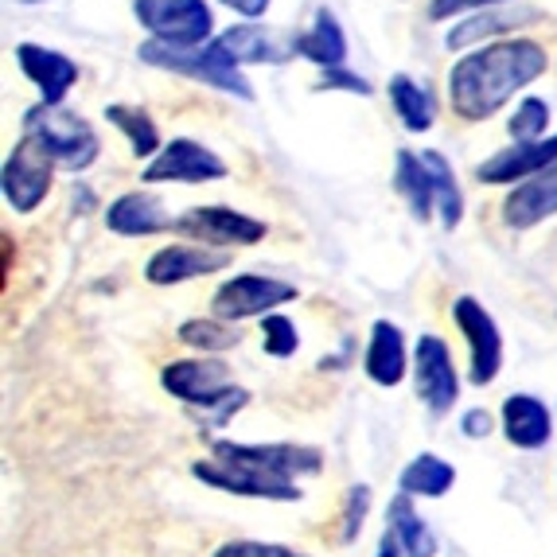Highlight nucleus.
<instances>
[{
    "label": "nucleus",
    "mask_w": 557,
    "mask_h": 557,
    "mask_svg": "<svg viewBox=\"0 0 557 557\" xmlns=\"http://www.w3.org/2000/svg\"><path fill=\"white\" fill-rule=\"evenodd\" d=\"M546 51L534 39H499L475 47L448 71V102L465 121H487L546 75Z\"/></svg>",
    "instance_id": "obj_1"
},
{
    "label": "nucleus",
    "mask_w": 557,
    "mask_h": 557,
    "mask_svg": "<svg viewBox=\"0 0 557 557\" xmlns=\"http://www.w3.org/2000/svg\"><path fill=\"white\" fill-rule=\"evenodd\" d=\"M160 386H164L172 398H180L184 406L207 409L214 418V425H226V421L238 413L246 401H250V391H242L231 382V371H226L223 359H176L168 362L160 371Z\"/></svg>",
    "instance_id": "obj_2"
},
{
    "label": "nucleus",
    "mask_w": 557,
    "mask_h": 557,
    "mask_svg": "<svg viewBox=\"0 0 557 557\" xmlns=\"http://www.w3.org/2000/svg\"><path fill=\"white\" fill-rule=\"evenodd\" d=\"M137 55H140V63L172 71V75L196 78V83H203V86H214V90L253 102L250 78L242 75V66L226 55L219 39H211V44H203V47H172V44H160V39H149V44H140Z\"/></svg>",
    "instance_id": "obj_3"
},
{
    "label": "nucleus",
    "mask_w": 557,
    "mask_h": 557,
    "mask_svg": "<svg viewBox=\"0 0 557 557\" xmlns=\"http://www.w3.org/2000/svg\"><path fill=\"white\" fill-rule=\"evenodd\" d=\"M24 137H32L47 157L55 160L59 168H71V172H83L98 160L102 145H98V133L90 129V121L78 117L75 110L66 106H32L24 113Z\"/></svg>",
    "instance_id": "obj_4"
},
{
    "label": "nucleus",
    "mask_w": 557,
    "mask_h": 557,
    "mask_svg": "<svg viewBox=\"0 0 557 557\" xmlns=\"http://www.w3.org/2000/svg\"><path fill=\"white\" fill-rule=\"evenodd\" d=\"M133 16L152 39L172 47L211 44V4L207 0H133Z\"/></svg>",
    "instance_id": "obj_5"
},
{
    "label": "nucleus",
    "mask_w": 557,
    "mask_h": 557,
    "mask_svg": "<svg viewBox=\"0 0 557 557\" xmlns=\"http://www.w3.org/2000/svg\"><path fill=\"white\" fill-rule=\"evenodd\" d=\"M214 460H223V465H242V468H253L261 475H273V480H285V483H297L300 475H320L324 468V453L312 445H242V441H214L211 445Z\"/></svg>",
    "instance_id": "obj_6"
},
{
    "label": "nucleus",
    "mask_w": 557,
    "mask_h": 557,
    "mask_svg": "<svg viewBox=\"0 0 557 557\" xmlns=\"http://www.w3.org/2000/svg\"><path fill=\"white\" fill-rule=\"evenodd\" d=\"M293 297H297V285H288V281L261 277V273H238V277L219 285L211 308L219 320L238 324V320H250V317H270L273 308L288 305Z\"/></svg>",
    "instance_id": "obj_7"
},
{
    "label": "nucleus",
    "mask_w": 557,
    "mask_h": 557,
    "mask_svg": "<svg viewBox=\"0 0 557 557\" xmlns=\"http://www.w3.org/2000/svg\"><path fill=\"white\" fill-rule=\"evenodd\" d=\"M51 172H55V160L47 157L32 137H20L16 149L4 160V172H0V187H4V199H9L12 211H36L51 191Z\"/></svg>",
    "instance_id": "obj_8"
},
{
    "label": "nucleus",
    "mask_w": 557,
    "mask_h": 557,
    "mask_svg": "<svg viewBox=\"0 0 557 557\" xmlns=\"http://www.w3.org/2000/svg\"><path fill=\"white\" fill-rule=\"evenodd\" d=\"M453 320L460 327V335L468 339V355H472V386H492L503 371V335L499 324L492 320V312L480 305L475 297H456Z\"/></svg>",
    "instance_id": "obj_9"
},
{
    "label": "nucleus",
    "mask_w": 557,
    "mask_h": 557,
    "mask_svg": "<svg viewBox=\"0 0 557 557\" xmlns=\"http://www.w3.org/2000/svg\"><path fill=\"white\" fill-rule=\"evenodd\" d=\"M223 176H226L223 157H214L199 140L176 137L160 149V157L149 160L140 180L145 184H214V180Z\"/></svg>",
    "instance_id": "obj_10"
},
{
    "label": "nucleus",
    "mask_w": 557,
    "mask_h": 557,
    "mask_svg": "<svg viewBox=\"0 0 557 557\" xmlns=\"http://www.w3.org/2000/svg\"><path fill=\"white\" fill-rule=\"evenodd\" d=\"M176 234H187L203 246H258L265 238V223L234 207H191L176 219Z\"/></svg>",
    "instance_id": "obj_11"
},
{
    "label": "nucleus",
    "mask_w": 557,
    "mask_h": 557,
    "mask_svg": "<svg viewBox=\"0 0 557 557\" xmlns=\"http://www.w3.org/2000/svg\"><path fill=\"white\" fill-rule=\"evenodd\" d=\"M413 386L418 398L425 401L429 413H448L460 398V379H456L453 351L441 335H421L413 351Z\"/></svg>",
    "instance_id": "obj_12"
},
{
    "label": "nucleus",
    "mask_w": 557,
    "mask_h": 557,
    "mask_svg": "<svg viewBox=\"0 0 557 557\" xmlns=\"http://www.w3.org/2000/svg\"><path fill=\"white\" fill-rule=\"evenodd\" d=\"M191 475L214 492H226V495H242V499H265V503H297L300 487L297 483H285V480H273V475H261L253 468H242V465H223V460H196L191 465Z\"/></svg>",
    "instance_id": "obj_13"
},
{
    "label": "nucleus",
    "mask_w": 557,
    "mask_h": 557,
    "mask_svg": "<svg viewBox=\"0 0 557 557\" xmlns=\"http://www.w3.org/2000/svg\"><path fill=\"white\" fill-rule=\"evenodd\" d=\"M16 63H20V71H24V78L39 90V102H47V106H63L71 86L78 83L75 59H66L63 51H51V47L16 44Z\"/></svg>",
    "instance_id": "obj_14"
},
{
    "label": "nucleus",
    "mask_w": 557,
    "mask_h": 557,
    "mask_svg": "<svg viewBox=\"0 0 557 557\" xmlns=\"http://www.w3.org/2000/svg\"><path fill=\"white\" fill-rule=\"evenodd\" d=\"M549 164H557V133L542 140H527V145H515V149L495 152L492 160H483L475 168V176L483 184H527L539 172H546Z\"/></svg>",
    "instance_id": "obj_15"
},
{
    "label": "nucleus",
    "mask_w": 557,
    "mask_h": 557,
    "mask_svg": "<svg viewBox=\"0 0 557 557\" xmlns=\"http://www.w3.org/2000/svg\"><path fill=\"white\" fill-rule=\"evenodd\" d=\"M223 250H203V246H164L149 258L145 265V281L149 285H180V281L207 277V273L226 270Z\"/></svg>",
    "instance_id": "obj_16"
},
{
    "label": "nucleus",
    "mask_w": 557,
    "mask_h": 557,
    "mask_svg": "<svg viewBox=\"0 0 557 557\" xmlns=\"http://www.w3.org/2000/svg\"><path fill=\"white\" fill-rule=\"evenodd\" d=\"M106 226L121 238H149V234H164L176 231V219L164 211L157 196L149 191H129V196L113 199L106 207Z\"/></svg>",
    "instance_id": "obj_17"
},
{
    "label": "nucleus",
    "mask_w": 557,
    "mask_h": 557,
    "mask_svg": "<svg viewBox=\"0 0 557 557\" xmlns=\"http://www.w3.org/2000/svg\"><path fill=\"white\" fill-rule=\"evenodd\" d=\"M557 214V164L539 172L534 180L519 184L503 203V223L515 231H530V226L546 223Z\"/></svg>",
    "instance_id": "obj_18"
},
{
    "label": "nucleus",
    "mask_w": 557,
    "mask_h": 557,
    "mask_svg": "<svg viewBox=\"0 0 557 557\" xmlns=\"http://www.w3.org/2000/svg\"><path fill=\"white\" fill-rule=\"evenodd\" d=\"M503 437L515 448H546L554 437V413L546 409V401L534 394H511L503 401Z\"/></svg>",
    "instance_id": "obj_19"
},
{
    "label": "nucleus",
    "mask_w": 557,
    "mask_h": 557,
    "mask_svg": "<svg viewBox=\"0 0 557 557\" xmlns=\"http://www.w3.org/2000/svg\"><path fill=\"white\" fill-rule=\"evenodd\" d=\"M406 339H401L398 324L391 320H374L371 327V344H367V355H362V371L374 386H398L406 379Z\"/></svg>",
    "instance_id": "obj_20"
},
{
    "label": "nucleus",
    "mask_w": 557,
    "mask_h": 557,
    "mask_svg": "<svg viewBox=\"0 0 557 557\" xmlns=\"http://www.w3.org/2000/svg\"><path fill=\"white\" fill-rule=\"evenodd\" d=\"M293 51L308 63H317L320 71H332V66H344L347 59V36L339 28V20L332 16L327 9H317L312 16V28L305 36L293 39Z\"/></svg>",
    "instance_id": "obj_21"
},
{
    "label": "nucleus",
    "mask_w": 557,
    "mask_h": 557,
    "mask_svg": "<svg viewBox=\"0 0 557 557\" xmlns=\"http://www.w3.org/2000/svg\"><path fill=\"white\" fill-rule=\"evenodd\" d=\"M394 187H398V196L409 203L413 219L429 223V214L437 211V184H433V172H429V164L418 157V152H409V149L398 152V164H394Z\"/></svg>",
    "instance_id": "obj_22"
},
{
    "label": "nucleus",
    "mask_w": 557,
    "mask_h": 557,
    "mask_svg": "<svg viewBox=\"0 0 557 557\" xmlns=\"http://www.w3.org/2000/svg\"><path fill=\"white\" fill-rule=\"evenodd\" d=\"M386 530L398 539L401 554L406 557H437V534L429 530V522L421 519V511L413 507L409 495H394L386 507Z\"/></svg>",
    "instance_id": "obj_23"
},
{
    "label": "nucleus",
    "mask_w": 557,
    "mask_h": 557,
    "mask_svg": "<svg viewBox=\"0 0 557 557\" xmlns=\"http://www.w3.org/2000/svg\"><path fill=\"white\" fill-rule=\"evenodd\" d=\"M456 483V468L448 460H441L437 453L413 456L398 475V492L409 499H445Z\"/></svg>",
    "instance_id": "obj_24"
},
{
    "label": "nucleus",
    "mask_w": 557,
    "mask_h": 557,
    "mask_svg": "<svg viewBox=\"0 0 557 557\" xmlns=\"http://www.w3.org/2000/svg\"><path fill=\"white\" fill-rule=\"evenodd\" d=\"M214 39L223 44V51L238 66L242 63H285L288 55H297L293 47H281L277 39L265 28H258V24H234V28H226L223 36H214Z\"/></svg>",
    "instance_id": "obj_25"
},
{
    "label": "nucleus",
    "mask_w": 557,
    "mask_h": 557,
    "mask_svg": "<svg viewBox=\"0 0 557 557\" xmlns=\"http://www.w3.org/2000/svg\"><path fill=\"white\" fill-rule=\"evenodd\" d=\"M530 20H539L534 9H483V12H475L472 20H465L460 28L448 32V47L460 51V47H472L487 36H503V32L522 28V24H530Z\"/></svg>",
    "instance_id": "obj_26"
},
{
    "label": "nucleus",
    "mask_w": 557,
    "mask_h": 557,
    "mask_svg": "<svg viewBox=\"0 0 557 557\" xmlns=\"http://www.w3.org/2000/svg\"><path fill=\"white\" fill-rule=\"evenodd\" d=\"M391 102L394 113L401 117L409 133H429L433 121H437V106H433V94L425 86H418L409 75H394L391 78Z\"/></svg>",
    "instance_id": "obj_27"
},
{
    "label": "nucleus",
    "mask_w": 557,
    "mask_h": 557,
    "mask_svg": "<svg viewBox=\"0 0 557 557\" xmlns=\"http://www.w3.org/2000/svg\"><path fill=\"white\" fill-rule=\"evenodd\" d=\"M106 117H110V125H117V129L129 137L137 157H160V149H164V145H160V129L152 125V117L145 110L113 102V106H106Z\"/></svg>",
    "instance_id": "obj_28"
},
{
    "label": "nucleus",
    "mask_w": 557,
    "mask_h": 557,
    "mask_svg": "<svg viewBox=\"0 0 557 557\" xmlns=\"http://www.w3.org/2000/svg\"><path fill=\"white\" fill-rule=\"evenodd\" d=\"M421 160L429 164V172H433V184H437L441 223H445V231H456V226H460V219H465V196H460V187H456L453 164H448V160L441 157V152H433V149L421 152Z\"/></svg>",
    "instance_id": "obj_29"
},
{
    "label": "nucleus",
    "mask_w": 557,
    "mask_h": 557,
    "mask_svg": "<svg viewBox=\"0 0 557 557\" xmlns=\"http://www.w3.org/2000/svg\"><path fill=\"white\" fill-rule=\"evenodd\" d=\"M176 339L184 347H191V351H203V355L231 351V347L242 344L238 327L226 324V320H219V317H214V320H184V324H180V332H176Z\"/></svg>",
    "instance_id": "obj_30"
},
{
    "label": "nucleus",
    "mask_w": 557,
    "mask_h": 557,
    "mask_svg": "<svg viewBox=\"0 0 557 557\" xmlns=\"http://www.w3.org/2000/svg\"><path fill=\"white\" fill-rule=\"evenodd\" d=\"M546 125H549V106L542 98H522L515 117L507 121V129H511L515 145H527V140H542L546 137Z\"/></svg>",
    "instance_id": "obj_31"
},
{
    "label": "nucleus",
    "mask_w": 557,
    "mask_h": 557,
    "mask_svg": "<svg viewBox=\"0 0 557 557\" xmlns=\"http://www.w3.org/2000/svg\"><path fill=\"white\" fill-rule=\"evenodd\" d=\"M261 347H265V355H273V359L297 355V347H300L297 324H293L288 317H281V312L261 317Z\"/></svg>",
    "instance_id": "obj_32"
},
{
    "label": "nucleus",
    "mask_w": 557,
    "mask_h": 557,
    "mask_svg": "<svg viewBox=\"0 0 557 557\" xmlns=\"http://www.w3.org/2000/svg\"><path fill=\"white\" fill-rule=\"evenodd\" d=\"M214 557H312V554H300V549L281 546V542L234 539V542H223V546L214 549Z\"/></svg>",
    "instance_id": "obj_33"
},
{
    "label": "nucleus",
    "mask_w": 557,
    "mask_h": 557,
    "mask_svg": "<svg viewBox=\"0 0 557 557\" xmlns=\"http://www.w3.org/2000/svg\"><path fill=\"white\" fill-rule=\"evenodd\" d=\"M367 511H371V487L367 483H355L351 492H347V503H344V534L339 539L351 546L355 539H359L362 530V519H367Z\"/></svg>",
    "instance_id": "obj_34"
},
{
    "label": "nucleus",
    "mask_w": 557,
    "mask_h": 557,
    "mask_svg": "<svg viewBox=\"0 0 557 557\" xmlns=\"http://www.w3.org/2000/svg\"><path fill=\"white\" fill-rule=\"evenodd\" d=\"M320 90H344V94H362V98H371L374 86L362 75H351L347 66H332V71H324V78H320Z\"/></svg>",
    "instance_id": "obj_35"
},
{
    "label": "nucleus",
    "mask_w": 557,
    "mask_h": 557,
    "mask_svg": "<svg viewBox=\"0 0 557 557\" xmlns=\"http://www.w3.org/2000/svg\"><path fill=\"white\" fill-rule=\"evenodd\" d=\"M507 0H433L429 4V16L433 20H448V16H460V12H483V9H499Z\"/></svg>",
    "instance_id": "obj_36"
},
{
    "label": "nucleus",
    "mask_w": 557,
    "mask_h": 557,
    "mask_svg": "<svg viewBox=\"0 0 557 557\" xmlns=\"http://www.w3.org/2000/svg\"><path fill=\"white\" fill-rule=\"evenodd\" d=\"M460 433H465L468 441L492 437V413H487V409H468L465 418H460Z\"/></svg>",
    "instance_id": "obj_37"
},
{
    "label": "nucleus",
    "mask_w": 557,
    "mask_h": 557,
    "mask_svg": "<svg viewBox=\"0 0 557 557\" xmlns=\"http://www.w3.org/2000/svg\"><path fill=\"white\" fill-rule=\"evenodd\" d=\"M219 4H226V9L238 12V16H246V20H258L270 12V0H219Z\"/></svg>",
    "instance_id": "obj_38"
},
{
    "label": "nucleus",
    "mask_w": 557,
    "mask_h": 557,
    "mask_svg": "<svg viewBox=\"0 0 557 557\" xmlns=\"http://www.w3.org/2000/svg\"><path fill=\"white\" fill-rule=\"evenodd\" d=\"M374 557H406V554H401L398 539H394L391 530H382V539H379V554H374Z\"/></svg>",
    "instance_id": "obj_39"
}]
</instances>
